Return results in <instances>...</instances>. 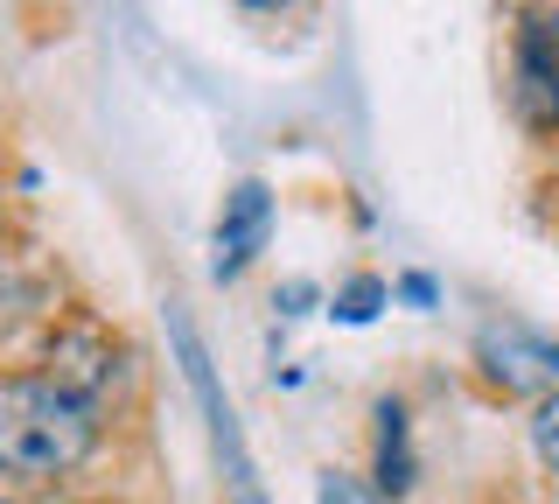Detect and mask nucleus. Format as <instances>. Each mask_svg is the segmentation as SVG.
I'll return each instance as SVG.
<instances>
[{"instance_id": "nucleus-6", "label": "nucleus", "mask_w": 559, "mask_h": 504, "mask_svg": "<svg viewBox=\"0 0 559 504\" xmlns=\"http://www.w3.org/2000/svg\"><path fill=\"white\" fill-rule=\"evenodd\" d=\"M378 483L384 491H413V448H406V407L384 399L378 407Z\"/></svg>"}, {"instance_id": "nucleus-2", "label": "nucleus", "mask_w": 559, "mask_h": 504, "mask_svg": "<svg viewBox=\"0 0 559 504\" xmlns=\"http://www.w3.org/2000/svg\"><path fill=\"white\" fill-rule=\"evenodd\" d=\"M476 364L497 392H559V337L524 323H489L476 337Z\"/></svg>"}, {"instance_id": "nucleus-5", "label": "nucleus", "mask_w": 559, "mask_h": 504, "mask_svg": "<svg viewBox=\"0 0 559 504\" xmlns=\"http://www.w3.org/2000/svg\"><path fill=\"white\" fill-rule=\"evenodd\" d=\"M49 386H63L70 399H84V407L98 399V386H105V343L92 337V329L57 337V351H49Z\"/></svg>"}, {"instance_id": "nucleus-9", "label": "nucleus", "mask_w": 559, "mask_h": 504, "mask_svg": "<svg viewBox=\"0 0 559 504\" xmlns=\"http://www.w3.org/2000/svg\"><path fill=\"white\" fill-rule=\"evenodd\" d=\"M532 442H538V456L559 469V392L538 399V413H532Z\"/></svg>"}, {"instance_id": "nucleus-11", "label": "nucleus", "mask_w": 559, "mask_h": 504, "mask_svg": "<svg viewBox=\"0 0 559 504\" xmlns=\"http://www.w3.org/2000/svg\"><path fill=\"white\" fill-rule=\"evenodd\" d=\"M245 8H259V14H273V8H287V0H245Z\"/></svg>"}, {"instance_id": "nucleus-1", "label": "nucleus", "mask_w": 559, "mask_h": 504, "mask_svg": "<svg viewBox=\"0 0 559 504\" xmlns=\"http://www.w3.org/2000/svg\"><path fill=\"white\" fill-rule=\"evenodd\" d=\"M98 442V413L49 378H8L0 386V477L49 483L70 477Z\"/></svg>"}, {"instance_id": "nucleus-7", "label": "nucleus", "mask_w": 559, "mask_h": 504, "mask_svg": "<svg viewBox=\"0 0 559 504\" xmlns=\"http://www.w3.org/2000/svg\"><path fill=\"white\" fill-rule=\"evenodd\" d=\"M384 294H392V288H384V281H349V288L336 294V316H343V323H371Z\"/></svg>"}, {"instance_id": "nucleus-10", "label": "nucleus", "mask_w": 559, "mask_h": 504, "mask_svg": "<svg viewBox=\"0 0 559 504\" xmlns=\"http://www.w3.org/2000/svg\"><path fill=\"white\" fill-rule=\"evenodd\" d=\"M399 294H406V302H419V308H427V302H433V281H419V273H413V281H399Z\"/></svg>"}, {"instance_id": "nucleus-8", "label": "nucleus", "mask_w": 559, "mask_h": 504, "mask_svg": "<svg viewBox=\"0 0 559 504\" xmlns=\"http://www.w3.org/2000/svg\"><path fill=\"white\" fill-rule=\"evenodd\" d=\"M314 504H384L371 483H357V477H343V469H329L322 483H314Z\"/></svg>"}, {"instance_id": "nucleus-4", "label": "nucleus", "mask_w": 559, "mask_h": 504, "mask_svg": "<svg viewBox=\"0 0 559 504\" xmlns=\"http://www.w3.org/2000/svg\"><path fill=\"white\" fill-rule=\"evenodd\" d=\"M266 224H273L266 183H238L231 197H224V218H217V259H210V273H217V281H238V273L252 267V253L266 246Z\"/></svg>"}, {"instance_id": "nucleus-3", "label": "nucleus", "mask_w": 559, "mask_h": 504, "mask_svg": "<svg viewBox=\"0 0 559 504\" xmlns=\"http://www.w3.org/2000/svg\"><path fill=\"white\" fill-rule=\"evenodd\" d=\"M511 98H518L524 127H538V133L559 127V22L552 14H524L518 57H511Z\"/></svg>"}]
</instances>
